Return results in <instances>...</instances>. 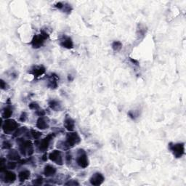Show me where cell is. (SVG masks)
<instances>
[{"label": "cell", "mask_w": 186, "mask_h": 186, "mask_svg": "<svg viewBox=\"0 0 186 186\" xmlns=\"http://www.w3.org/2000/svg\"><path fill=\"white\" fill-rule=\"evenodd\" d=\"M80 142L79 136L76 132H71L68 133L66 136V140L63 142L62 147L63 149L64 150H68L71 148L74 147L76 144H77Z\"/></svg>", "instance_id": "1"}, {"label": "cell", "mask_w": 186, "mask_h": 186, "mask_svg": "<svg viewBox=\"0 0 186 186\" xmlns=\"http://www.w3.org/2000/svg\"><path fill=\"white\" fill-rule=\"evenodd\" d=\"M47 37H48V34L45 31H42L40 34L34 36L31 42L32 47L34 48H39L43 45L44 42L47 39Z\"/></svg>", "instance_id": "2"}, {"label": "cell", "mask_w": 186, "mask_h": 186, "mask_svg": "<svg viewBox=\"0 0 186 186\" xmlns=\"http://www.w3.org/2000/svg\"><path fill=\"white\" fill-rule=\"evenodd\" d=\"M170 148L176 158H181L185 153V145L184 143H175L170 144Z\"/></svg>", "instance_id": "3"}, {"label": "cell", "mask_w": 186, "mask_h": 186, "mask_svg": "<svg viewBox=\"0 0 186 186\" xmlns=\"http://www.w3.org/2000/svg\"><path fill=\"white\" fill-rule=\"evenodd\" d=\"M76 162H77L78 165L82 168H86L88 166L89 162H88L87 156L84 150L80 149L78 151L77 158H76Z\"/></svg>", "instance_id": "4"}, {"label": "cell", "mask_w": 186, "mask_h": 186, "mask_svg": "<svg viewBox=\"0 0 186 186\" xmlns=\"http://www.w3.org/2000/svg\"><path fill=\"white\" fill-rule=\"evenodd\" d=\"M18 124L15 121L12 119H8L5 121L2 128L4 129V132H5V133L10 134L14 132L15 130L18 129Z\"/></svg>", "instance_id": "5"}, {"label": "cell", "mask_w": 186, "mask_h": 186, "mask_svg": "<svg viewBox=\"0 0 186 186\" xmlns=\"http://www.w3.org/2000/svg\"><path fill=\"white\" fill-rule=\"evenodd\" d=\"M20 151L24 154H26V153H27L28 156L31 155L34 152L31 142L29 140H23L22 143H20Z\"/></svg>", "instance_id": "6"}, {"label": "cell", "mask_w": 186, "mask_h": 186, "mask_svg": "<svg viewBox=\"0 0 186 186\" xmlns=\"http://www.w3.org/2000/svg\"><path fill=\"white\" fill-rule=\"evenodd\" d=\"M53 138V135H49L47 137H46L45 139L42 140L41 141L39 142V144H36V146H37L39 151H42V152H44V151H46L48 148L49 143H50L51 140Z\"/></svg>", "instance_id": "7"}, {"label": "cell", "mask_w": 186, "mask_h": 186, "mask_svg": "<svg viewBox=\"0 0 186 186\" xmlns=\"http://www.w3.org/2000/svg\"><path fill=\"white\" fill-rule=\"evenodd\" d=\"M49 159H50L52 162H54L56 163L57 164L59 165H62L63 164V157H62V153L60 151H53V152H51L49 155Z\"/></svg>", "instance_id": "8"}, {"label": "cell", "mask_w": 186, "mask_h": 186, "mask_svg": "<svg viewBox=\"0 0 186 186\" xmlns=\"http://www.w3.org/2000/svg\"><path fill=\"white\" fill-rule=\"evenodd\" d=\"M104 180L105 178L102 174L99 173V172H96V173H95L92 176L89 181L90 183L93 185H100L103 183Z\"/></svg>", "instance_id": "9"}, {"label": "cell", "mask_w": 186, "mask_h": 186, "mask_svg": "<svg viewBox=\"0 0 186 186\" xmlns=\"http://www.w3.org/2000/svg\"><path fill=\"white\" fill-rule=\"evenodd\" d=\"M60 45L63 47L67 49H71L74 46L73 42L70 37L67 36H63L62 38L60 39Z\"/></svg>", "instance_id": "10"}, {"label": "cell", "mask_w": 186, "mask_h": 186, "mask_svg": "<svg viewBox=\"0 0 186 186\" xmlns=\"http://www.w3.org/2000/svg\"><path fill=\"white\" fill-rule=\"evenodd\" d=\"M36 126L40 129H45L49 127V121L47 118L41 116L39 119L37 120L36 123Z\"/></svg>", "instance_id": "11"}, {"label": "cell", "mask_w": 186, "mask_h": 186, "mask_svg": "<svg viewBox=\"0 0 186 186\" xmlns=\"http://www.w3.org/2000/svg\"><path fill=\"white\" fill-rule=\"evenodd\" d=\"M64 126L68 131H73L75 126V122L70 117H66L64 121Z\"/></svg>", "instance_id": "12"}, {"label": "cell", "mask_w": 186, "mask_h": 186, "mask_svg": "<svg viewBox=\"0 0 186 186\" xmlns=\"http://www.w3.org/2000/svg\"><path fill=\"white\" fill-rule=\"evenodd\" d=\"M16 174L11 171H6L5 174V180L6 183H13L16 180Z\"/></svg>", "instance_id": "13"}, {"label": "cell", "mask_w": 186, "mask_h": 186, "mask_svg": "<svg viewBox=\"0 0 186 186\" xmlns=\"http://www.w3.org/2000/svg\"><path fill=\"white\" fill-rule=\"evenodd\" d=\"M56 173V169L52 165H47L44 170V174L47 177H50V176L54 175Z\"/></svg>", "instance_id": "14"}, {"label": "cell", "mask_w": 186, "mask_h": 186, "mask_svg": "<svg viewBox=\"0 0 186 186\" xmlns=\"http://www.w3.org/2000/svg\"><path fill=\"white\" fill-rule=\"evenodd\" d=\"M45 71V68L43 66H36L34 67L33 69H31V74H33L34 76L37 77L42 75Z\"/></svg>", "instance_id": "15"}, {"label": "cell", "mask_w": 186, "mask_h": 186, "mask_svg": "<svg viewBox=\"0 0 186 186\" xmlns=\"http://www.w3.org/2000/svg\"><path fill=\"white\" fill-rule=\"evenodd\" d=\"M30 174L31 172L28 170H23V171L19 172L18 179L21 182L26 181V180H28L30 177Z\"/></svg>", "instance_id": "16"}, {"label": "cell", "mask_w": 186, "mask_h": 186, "mask_svg": "<svg viewBox=\"0 0 186 186\" xmlns=\"http://www.w3.org/2000/svg\"><path fill=\"white\" fill-rule=\"evenodd\" d=\"M58 79V78L56 76H55L54 74L51 76L49 80V86H50L52 88H56L57 86V81Z\"/></svg>", "instance_id": "17"}, {"label": "cell", "mask_w": 186, "mask_h": 186, "mask_svg": "<svg viewBox=\"0 0 186 186\" xmlns=\"http://www.w3.org/2000/svg\"><path fill=\"white\" fill-rule=\"evenodd\" d=\"M49 106L51 107V108L53 109V110L57 111V110H60V103H59L56 100L49 101Z\"/></svg>", "instance_id": "18"}, {"label": "cell", "mask_w": 186, "mask_h": 186, "mask_svg": "<svg viewBox=\"0 0 186 186\" xmlns=\"http://www.w3.org/2000/svg\"><path fill=\"white\" fill-rule=\"evenodd\" d=\"M13 114V109L9 107H7L5 108V110L3 111L2 113V116L4 118H9L11 116V115Z\"/></svg>", "instance_id": "19"}, {"label": "cell", "mask_w": 186, "mask_h": 186, "mask_svg": "<svg viewBox=\"0 0 186 186\" xmlns=\"http://www.w3.org/2000/svg\"><path fill=\"white\" fill-rule=\"evenodd\" d=\"M7 156H8V158L11 159V160H18V159L20 158V156H19L18 153L16 151H11L10 152L8 153Z\"/></svg>", "instance_id": "20"}, {"label": "cell", "mask_w": 186, "mask_h": 186, "mask_svg": "<svg viewBox=\"0 0 186 186\" xmlns=\"http://www.w3.org/2000/svg\"><path fill=\"white\" fill-rule=\"evenodd\" d=\"M122 44L120 42H114L112 45V48L114 49V50L115 51H119L121 49H122Z\"/></svg>", "instance_id": "21"}, {"label": "cell", "mask_w": 186, "mask_h": 186, "mask_svg": "<svg viewBox=\"0 0 186 186\" xmlns=\"http://www.w3.org/2000/svg\"><path fill=\"white\" fill-rule=\"evenodd\" d=\"M31 135L33 136V137L34 138V139H39V138L40 137V136L42 135V133H40V132H37V131H35V130H31Z\"/></svg>", "instance_id": "22"}, {"label": "cell", "mask_w": 186, "mask_h": 186, "mask_svg": "<svg viewBox=\"0 0 186 186\" xmlns=\"http://www.w3.org/2000/svg\"><path fill=\"white\" fill-rule=\"evenodd\" d=\"M29 107L31 109H35V110H36V109H38L39 108V105H38L37 104H36V103H31V104L30 105H29Z\"/></svg>", "instance_id": "23"}, {"label": "cell", "mask_w": 186, "mask_h": 186, "mask_svg": "<svg viewBox=\"0 0 186 186\" xmlns=\"http://www.w3.org/2000/svg\"><path fill=\"white\" fill-rule=\"evenodd\" d=\"M26 113H24V114H22V116H21V117H20V121H22V122H25V121H26Z\"/></svg>", "instance_id": "24"}, {"label": "cell", "mask_w": 186, "mask_h": 186, "mask_svg": "<svg viewBox=\"0 0 186 186\" xmlns=\"http://www.w3.org/2000/svg\"><path fill=\"white\" fill-rule=\"evenodd\" d=\"M15 163H13V162H9V166H8V167L9 168V169H11V170H13V169H14L15 167Z\"/></svg>", "instance_id": "25"}]
</instances>
